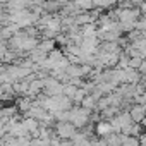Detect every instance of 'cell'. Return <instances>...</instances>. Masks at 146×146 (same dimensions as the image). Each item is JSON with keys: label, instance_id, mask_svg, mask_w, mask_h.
<instances>
[{"label": "cell", "instance_id": "cell-1", "mask_svg": "<svg viewBox=\"0 0 146 146\" xmlns=\"http://www.w3.org/2000/svg\"><path fill=\"white\" fill-rule=\"evenodd\" d=\"M90 115L91 110L84 108V107H76V108H70L69 110V122L74 124L76 127H83L90 122Z\"/></svg>", "mask_w": 146, "mask_h": 146}, {"label": "cell", "instance_id": "cell-2", "mask_svg": "<svg viewBox=\"0 0 146 146\" xmlns=\"http://www.w3.org/2000/svg\"><path fill=\"white\" fill-rule=\"evenodd\" d=\"M110 124H112V127H113L115 132H120L122 129H125L127 125L132 124V119H131L129 112H119V113L110 120Z\"/></svg>", "mask_w": 146, "mask_h": 146}, {"label": "cell", "instance_id": "cell-3", "mask_svg": "<svg viewBox=\"0 0 146 146\" xmlns=\"http://www.w3.org/2000/svg\"><path fill=\"white\" fill-rule=\"evenodd\" d=\"M78 127L74 125V124H70V122H58L57 124V127H55V131H57V136L58 137H62V139H72L76 136V131Z\"/></svg>", "mask_w": 146, "mask_h": 146}, {"label": "cell", "instance_id": "cell-4", "mask_svg": "<svg viewBox=\"0 0 146 146\" xmlns=\"http://www.w3.org/2000/svg\"><path fill=\"white\" fill-rule=\"evenodd\" d=\"M129 115H131L132 122L141 124L143 119H146V107L144 105H139V103H132V107L129 108Z\"/></svg>", "mask_w": 146, "mask_h": 146}, {"label": "cell", "instance_id": "cell-5", "mask_svg": "<svg viewBox=\"0 0 146 146\" xmlns=\"http://www.w3.org/2000/svg\"><path fill=\"white\" fill-rule=\"evenodd\" d=\"M96 132H98L100 137H107V136L113 134L115 131H113V127H112L110 122H100V124L96 125Z\"/></svg>", "mask_w": 146, "mask_h": 146}, {"label": "cell", "instance_id": "cell-6", "mask_svg": "<svg viewBox=\"0 0 146 146\" xmlns=\"http://www.w3.org/2000/svg\"><path fill=\"white\" fill-rule=\"evenodd\" d=\"M96 103H98V100H96L95 96H90V95H86L84 100L81 102V105H83L84 108H88V110H93V108L96 107Z\"/></svg>", "mask_w": 146, "mask_h": 146}, {"label": "cell", "instance_id": "cell-7", "mask_svg": "<svg viewBox=\"0 0 146 146\" xmlns=\"http://www.w3.org/2000/svg\"><path fill=\"white\" fill-rule=\"evenodd\" d=\"M122 146H141V144H139V139H137V137L124 136V134H122Z\"/></svg>", "mask_w": 146, "mask_h": 146}, {"label": "cell", "instance_id": "cell-8", "mask_svg": "<svg viewBox=\"0 0 146 146\" xmlns=\"http://www.w3.org/2000/svg\"><path fill=\"white\" fill-rule=\"evenodd\" d=\"M143 60H144V58H141V57H131V60H129V67H131V69H136V70H137V69L141 67Z\"/></svg>", "mask_w": 146, "mask_h": 146}, {"label": "cell", "instance_id": "cell-9", "mask_svg": "<svg viewBox=\"0 0 146 146\" xmlns=\"http://www.w3.org/2000/svg\"><path fill=\"white\" fill-rule=\"evenodd\" d=\"M137 139H139V144H141V146H146V131H143V134H141Z\"/></svg>", "mask_w": 146, "mask_h": 146}, {"label": "cell", "instance_id": "cell-10", "mask_svg": "<svg viewBox=\"0 0 146 146\" xmlns=\"http://www.w3.org/2000/svg\"><path fill=\"white\" fill-rule=\"evenodd\" d=\"M50 146H58V141H57V139H52V143H50Z\"/></svg>", "mask_w": 146, "mask_h": 146}, {"label": "cell", "instance_id": "cell-11", "mask_svg": "<svg viewBox=\"0 0 146 146\" xmlns=\"http://www.w3.org/2000/svg\"><path fill=\"white\" fill-rule=\"evenodd\" d=\"M141 125H143V129L146 131V119H143V122H141Z\"/></svg>", "mask_w": 146, "mask_h": 146}, {"label": "cell", "instance_id": "cell-12", "mask_svg": "<svg viewBox=\"0 0 146 146\" xmlns=\"http://www.w3.org/2000/svg\"><path fill=\"white\" fill-rule=\"evenodd\" d=\"M144 107H146V103H144Z\"/></svg>", "mask_w": 146, "mask_h": 146}]
</instances>
